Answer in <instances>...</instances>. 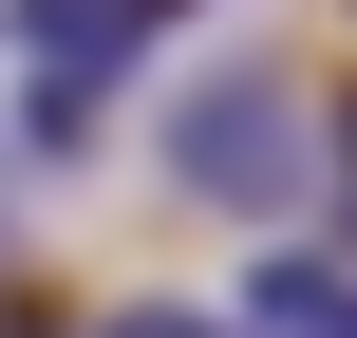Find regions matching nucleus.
<instances>
[{"label":"nucleus","mask_w":357,"mask_h":338,"mask_svg":"<svg viewBox=\"0 0 357 338\" xmlns=\"http://www.w3.org/2000/svg\"><path fill=\"white\" fill-rule=\"evenodd\" d=\"M245 338H357V263H245Z\"/></svg>","instance_id":"7ed1b4c3"},{"label":"nucleus","mask_w":357,"mask_h":338,"mask_svg":"<svg viewBox=\"0 0 357 338\" xmlns=\"http://www.w3.org/2000/svg\"><path fill=\"white\" fill-rule=\"evenodd\" d=\"M0 338H94V320H0Z\"/></svg>","instance_id":"39448f33"},{"label":"nucleus","mask_w":357,"mask_h":338,"mask_svg":"<svg viewBox=\"0 0 357 338\" xmlns=\"http://www.w3.org/2000/svg\"><path fill=\"white\" fill-rule=\"evenodd\" d=\"M151 19H188V0H0V38H19V151H38V169L94 151V113H113V75L151 56Z\"/></svg>","instance_id":"f257e3e1"},{"label":"nucleus","mask_w":357,"mask_h":338,"mask_svg":"<svg viewBox=\"0 0 357 338\" xmlns=\"http://www.w3.org/2000/svg\"><path fill=\"white\" fill-rule=\"evenodd\" d=\"M339 188H357V113H339Z\"/></svg>","instance_id":"423d86ee"},{"label":"nucleus","mask_w":357,"mask_h":338,"mask_svg":"<svg viewBox=\"0 0 357 338\" xmlns=\"http://www.w3.org/2000/svg\"><path fill=\"white\" fill-rule=\"evenodd\" d=\"M169 188H188V207H301V188H320V113H301L264 56H245V75H188Z\"/></svg>","instance_id":"f03ea898"},{"label":"nucleus","mask_w":357,"mask_h":338,"mask_svg":"<svg viewBox=\"0 0 357 338\" xmlns=\"http://www.w3.org/2000/svg\"><path fill=\"white\" fill-rule=\"evenodd\" d=\"M94 338H245V320H207V301H113Z\"/></svg>","instance_id":"20e7f679"}]
</instances>
